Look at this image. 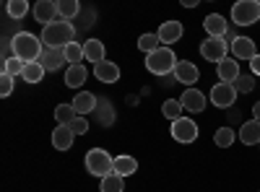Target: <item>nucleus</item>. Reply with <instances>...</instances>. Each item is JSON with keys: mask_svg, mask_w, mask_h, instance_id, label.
Returning a JSON list of instances; mask_svg holds the SVG:
<instances>
[{"mask_svg": "<svg viewBox=\"0 0 260 192\" xmlns=\"http://www.w3.org/2000/svg\"><path fill=\"white\" fill-rule=\"evenodd\" d=\"M11 50H13V57H18L21 62H39L42 52H45V45L42 39H37L34 34L29 31H18L13 39H11Z\"/></svg>", "mask_w": 260, "mask_h": 192, "instance_id": "nucleus-2", "label": "nucleus"}, {"mask_svg": "<svg viewBox=\"0 0 260 192\" xmlns=\"http://www.w3.org/2000/svg\"><path fill=\"white\" fill-rule=\"evenodd\" d=\"M182 6H187V8H195V6H198V0H182Z\"/></svg>", "mask_w": 260, "mask_h": 192, "instance_id": "nucleus-39", "label": "nucleus"}, {"mask_svg": "<svg viewBox=\"0 0 260 192\" xmlns=\"http://www.w3.org/2000/svg\"><path fill=\"white\" fill-rule=\"evenodd\" d=\"M175 65H177V57H175V52H172L169 47H159L156 52L146 55V68H148V73H154V75L175 73Z\"/></svg>", "mask_w": 260, "mask_h": 192, "instance_id": "nucleus-3", "label": "nucleus"}, {"mask_svg": "<svg viewBox=\"0 0 260 192\" xmlns=\"http://www.w3.org/2000/svg\"><path fill=\"white\" fill-rule=\"evenodd\" d=\"M156 34H159V39L164 42V45H175V42L182 39V24L180 21H164Z\"/></svg>", "mask_w": 260, "mask_h": 192, "instance_id": "nucleus-16", "label": "nucleus"}, {"mask_svg": "<svg viewBox=\"0 0 260 192\" xmlns=\"http://www.w3.org/2000/svg\"><path fill=\"white\" fill-rule=\"evenodd\" d=\"M198 68L192 65V62H187V60H177V65H175V78H177V83H195L198 81Z\"/></svg>", "mask_w": 260, "mask_h": 192, "instance_id": "nucleus-18", "label": "nucleus"}, {"mask_svg": "<svg viewBox=\"0 0 260 192\" xmlns=\"http://www.w3.org/2000/svg\"><path fill=\"white\" fill-rule=\"evenodd\" d=\"M161 114L167 120H172V122L182 120V104H180V99H167L164 106H161Z\"/></svg>", "mask_w": 260, "mask_h": 192, "instance_id": "nucleus-25", "label": "nucleus"}, {"mask_svg": "<svg viewBox=\"0 0 260 192\" xmlns=\"http://www.w3.org/2000/svg\"><path fill=\"white\" fill-rule=\"evenodd\" d=\"M86 169H89V174L104 179L107 174L115 172V159L107 151H102V148H91V151L86 153Z\"/></svg>", "mask_w": 260, "mask_h": 192, "instance_id": "nucleus-4", "label": "nucleus"}, {"mask_svg": "<svg viewBox=\"0 0 260 192\" xmlns=\"http://www.w3.org/2000/svg\"><path fill=\"white\" fill-rule=\"evenodd\" d=\"M125 177H120V174H107L104 179H102V192H122L125 189V182H122Z\"/></svg>", "mask_w": 260, "mask_h": 192, "instance_id": "nucleus-29", "label": "nucleus"}, {"mask_svg": "<svg viewBox=\"0 0 260 192\" xmlns=\"http://www.w3.org/2000/svg\"><path fill=\"white\" fill-rule=\"evenodd\" d=\"M237 99V89L232 86V83H216V86L211 89V101L219 106V109H229V106L234 104Z\"/></svg>", "mask_w": 260, "mask_h": 192, "instance_id": "nucleus-8", "label": "nucleus"}, {"mask_svg": "<svg viewBox=\"0 0 260 192\" xmlns=\"http://www.w3.org/2000/svg\"><path fill=\"white\" fill-rule=\"evenodd\" d=\"M240 140H242L245 145L260 143V122H257V120H250V122H245V125L240 127Z\"/></svg>", "mask_w": 260, "mask_h": 192, "instance_id": "nucleus-20", "label": "nucleus"}, {"mask_svg": "<svg viewBox=\"0 0 260 192\" xmlns=\"http://www.w3.org/2000/svg\"><path fill=\"white\" fill-rule=\"evenodd\" d=\"M232 86L237 89V94H250L252 89H255V81H252V75H240Z\"/></svg>", "mask_w": 260, "mask_h": 192, "instance_id": "nucleus-34", "label": "nucleus"}, {"mask_svg": "<svg viewBox=\"0 0 260 192\" xmlns=\"http://www.w3.org/2000/svg\"><path fill=\"white\" fill-rule=\"evenodd\" d=\"M232 21L237 26H252L260 21V3L257 0H240L232 6Z\"/></svg>", "mask_w": 260, "mask_h": 192, "instance_id": "nucleus-5", "label": "nucleus"}, {"mask_svg": "<svg viewBox=\"0 0 260 192\" xmlns=\"http://www.w3.org/2000/svg\"><path fill=\"white\" fill-rule=\"evenodd\" d=\"M24 68H26V62H21L18 57H8V60L3 62V73L11 75V78L21 75V73H24Z\"/></svg>", "mask_w": 260, "mask_h": 192, "instance_id": "nucleus-32", "label": "nucleus"}, {"mask_svg": "<svg viewBox=\"0 0 260 192\" xmlns=\"http://www.w3.org/2000/svg\"><path fill=\"white\" fill-rule=\"evenodd\" d=\"M31 13H34V21H39V24L50 26L52 21L57 18V3H52V0H39Z\"/></svg>", "mask_w": 260, "mask_h": 192, "instance_id": "nucleus-10", "label": "nucleus"}, {"mask_svg": "<svg viewBox=\"0 0 260 192\" xmlns=\"http://www.w3.org/2000/svg\"><path fill=\"white\" fill-rule=\"evenodd\" d=\"M6 8H8V16L16 18V21H21V18L29 13V3H26V0H11Z\"/></svg>", "mask_w": 260, "mask_h": 192, "instance_id": "nucleus-31", "label": "nucleus"}, {"mask_svg": "<svg viewBox=\"0 0 260 192\" xmlns=\"http://www.w3.org/2000/svg\"><path fill=\"white\" fill-rule=\"evenodd\" d=\"M42 68L45 70H60L65 62H68V57H65V50H52V47H45V52H42L39 57Z\"/></svg>", "mask_w": 260, "mask_h": 192, "instance_id": "nucleus-11", "label": "nucleus"}, {"mask_svg": "<svg viewBox=\"0 0 260 192\" xmlns=\"http://www.w3.org/2000/svg\"><path fill=\"white\" fill-rule=\"evenodd\" d=\"M252 117H255V120H257V122H260V101H257V104H255V106H252Z\"/></svg>", "mask_w": 260, "mask_h": 192, "instance_id": "nucleus-38", "label": "nucleus"}, {"mask_svg": "<svg viewBox=\"0 0 260 192\" xmlns=\"http://www.w3.org/2000/svg\"><path fill=\"white\" fill-rule=\"evenodd\" d=\"M172 138H175L177 143H192L195 138H198V125H195L192 120H187V117L172 122Z\"/></svg>", "mask_w": 260, "mask_h": 192, "instance_id": "nucleus-7", "label": "nucleus"}, {"mask_svg": "<svg viewBox=\"0 0 260 192\" xmlns=\"http://www.w3.org/2000/svg\"><path fill=\"white\" fill-rule=\"evenodd\" d=\"M232 52H234V57L237 60H252L257 52H255V42L250 39V36H237L234 42H232Z\"/></svg>", "mask_w": 260, "mask_h": 192, "instance_id": "nucleus-13", "label": "nucleus"}, {"mask_svg": "<svg viewBox=\"0 0 260 192\" xmlns=\"http://www.w3.org/2000/svg\"><path fill=\"white\" fill-rule=\"evenodd\" d=\"M216 73H219L221 83H234L237 78L242 75V73H240V62H237V60H232V57L221 60L219 65H216Z\"/></svg>", "mask_w": 260, "mask_h": 192, "instance_id": "nucleus-15", "label": "nucleus"}, {"mask_svg": "<svg viewBox=\"0 0 260 192\" xmlns=\"http://www.w3.org/2000/svg\"><path fill=\"white\" fill-rule=\"evenodd\" d=\"M94 75L99 78V83H117L120 81V68H117V62L104 60V62H99V65H94Z\"/></svg>", "mask_w": 260, "mask_h": 192, "instance_id": "nucleus-14", "label": "nucleus"}, {"mask_svg": "<svg viewBox=\"0 0 260 192\" xmlns=\"http://www.w3.org/2000/svg\"><path fill=\"white\" fill-rule=\"evenodd\" d=\"M201 55H203V60L216 62V65H219L221 60H226V42H224V39H213V36H208L203 45H201Z\"/></svg>", "mask_w": 260, "mask_h": 192, "instance_id": "nucleus-6", "label": "nucleus"}, {"mask_svg": "<svg viewBox=\"0 0 260 192\" xmlns=\"http://www.w3.org/2000/svg\"><path fill=\"white\" fill-rule=\"evenodd\" d=\"M203 29H206V34L213 36V39H224V36L229 34V24H226V18H224L221 13H208V16L203 18Z\"/></svg>", "mask_w": 260, "mask_h": 192, "instance_id": "nucleus-9", "label": "nucleus"}, {"mask_svg": "<svg viewBox=\"0 0 260 192\" xmlns=\"http://www.w3.org/2000/svg\"><path fill=\"white\" fill-rule=\"evenodd\" d=\"M42 45L45 47H52V50H65L68 45L76 42V26L71 21H52L50 26H45L42 31Z\"/></svg>", "mask_w": 260, "mask_h": 192, "instance_id": "nucleus-1", "label": "nucleus"}, {"mask_svg": "<svg viewBox=\"0 0 260 192\" xmlns=\"http://www.w3.org/2000/svg\"><path fill=\"white\" fill-rule=\"evenodd\" d=\"M73 130L68 125H57L55 127V133H52V145L57 148V151H68V148L73 145Z\"/></svg>", "mask_w": 260, "mask_h": 192, "instance_id": "nucleus-19", "label": "nucleus"}, {"mask_svg": "<svg viewBox=\"0 0 260 192\" xmlns=\"http://www.w3.org/2000/svg\"><path fill=\"white\" fill-rule=\"evenodd\" d=\"M65 57H68L71 65H81V60H83L86 55H83V47L78 45V42H73V45L65 47Z\"/></svg>", "mask_w": 260, "mask_h": 192, "instance_id": "nucleus-33", "label": "nucleus"}, {"mask_svg": "<svg viewBox=\"0 0 260 192\" xmlns=\"http://www.w3.org/2000/svg\"><path fill=\"white\" fill-rule=\"evenodd\" d=\"M83 55H86V60H91L94 65H99V62H104V45L99 39H89L83 45Z\"/></svg>", "mask_w": 260, "mask_h": 192, "instance_id": "nucleus-21", "label": "nucleus"}, {"mask_svg": "<svg viewBox=\"0 0 260 192\" xmlns=\"http://www.w3.org/2000/svg\"><path fill=\"white\" fill-rule=\"evenodd\" d=\"M250 70H252L255 75H260V55H255V57L250 60Z\"/></svg>", "mask_w": 260, "mask_h": 192, "instance_id": "nucleus-37", "label": "nucleus"}, {"mask_svg": "<svg viewBox=\"0 0 260 192\" xmlns=\"http://www.w3.org/2000/svg\"><path fill=\"white\" fill-rule=\"evenodd\" d=\"M136 169H138V161L133 156H117L115 159V174H120V177L136 174Z\"/></svg>", "mask_w": 260, "mask_h": 192, "instance_id": "nucleus-23", "label": "nucleus"}, {"mask_svg": "<svg viewBox=\"0 0 260 192\" xmlns=\"http://www.w3.org/2000/svg\"><path fill=\"white\" fill-rule=\"evenodd\" d=\"M71 104H73L76 114L81 117V114H89V112L96 109V96H94L91 91H81V94H76V99H73Z\"/></svg>", "mask_w": 260, "mask_h": 192, "instance_id": "nucleus-17", "label": "nucleus"}, {"mask_svg": "<svg viewBox=\"0 0 260 192\" xmlns=\"http://www.w3.org/2000/svg\"><path fill=\"white\" fill-rule=\"evenodd\" d=\"M234 138H237V133L232 130V127H219L216 135H213V143L219 145V148H229L234 143Z\"/></svg>", "mask_w": 260, "mask_h": 192, "instance_id": "nucleus-30", "label": "nucleus"}, {"mask_svg": "<svg viewBox=\"0 0 260 192\" xmlns=\"http://www.w3.org/2000/svg\"><path fill=\"white\" fill-rule=\"evenodd\" d=\"M76 109H73V104H57V109H55V120L57 125H71L76 120Z\"/></svg>", "mask_w": 260, "mask_h": 192, "instance_id": "nucleus-28", "label": "nucleus"}, {"mask_svg": "<svg viewBox=\"0 0 260 192\" xmlns=\"http://www.w3.org/2000/svg\"><path fill=\"white\" fill-rule=\"evenodd\" d=\"M86 68L83 65H71L68 68V73H65V86H71V89H78V86H83L86 83Z\"/></svg>", "mask_w": 260, "mask_h": 192, "instance_id": "nucleus-22", "label": "nucleus"}, {"mask_svg": "<svg viewBox=\"0 0 260 192\" xmlns=\"http://www.w3.org/2000/svg\"><path fill=\"white\" fill-rule=\"evenodd\" d=\"M13 81L16 78H11V75H0V96H11V91H13Z\"/></svg>", "mask_w": 260, "mask_h": 192, "instance_id": "nucleus-36", "label": "nucleus"}, {"mask_svg": "<svg viewBox=\"0 0 260 192\" xmlns=\"http://www.w3.org/2000/svg\"><path fill=\"white\" fill-rule=\"evenodd\" d=\"M81 13V6H78V0H57V16L62 21H71Z\"/></svg>", "mask_w": 260, "mask_h": 192, "instance_id": "nucleus-24", "label": "nucleus"}, {"mask_svg": "<svg viewBox=\"0 0 260 192\" xmlns=\"http://www.w3.org/2000/svg\"><path fill=\"white\" fill-rule=\"evenodd\" d=\"M45 68H42V62H29V65L24 68V73H21V78H24L26 83H39L42 78H45Z\"/></svg>", "mask_w": 260, "mask_h": 192, "instance_id": "nucleus-26", "label": "nucleus"}, {"mask_svg": "<svg viewBox=\"0 0 260 192\" xmlns=\"http://www.w3.org/2000/svg\"><path fill=\"white\" fill-rule=\"evenodd\" d=\"M159 47H161V39H159V34H143V36L138 39V50H141V52H146V55L156 52Z\"/></svg>", "mask_w": 260, "mask_h": 192, "instance_id": "nucleus-27", "label": "nucleus"}, {"mask_svg": "<svg viewBox=\"0 0 260 192\" xmlns=\"http://www.w3.org/2000/svg\"><path fill=\"white\" fill-rule=\"evenodd\" d=\"M68 127L73 130V135H86V133H89V122H86L83 117H76Z\"/></svg>", "mask_w": 260, "mask_h": 192, "instance_id": "nucleus-35", "label": "nucleus"}, {"mask_svg": "<svg viewBox=\"0 0 260 192\" xmlns=\"http://www.w3.org/2000/svg\"><path fill=\"white\" fill-rule=\"evenodd\" d=\"M180 104H182V109L198 114V112H203V106H206V96H203V91H198V89H187V91L182 94Z\"/></svg>", "mask_w": 260, "mask_h": 192, "instance_id": "nucleus-12", "label": "nucleus"}]
</instances>
